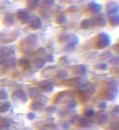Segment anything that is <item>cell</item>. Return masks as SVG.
<instances>
[{
    "label": "cell",
    "mask_w": 119,
    "mask_h": 130,
    "mask_svg": "<svg viewBox=\"0 0 119 130\" xmlns=\"http://www.w3.org/2000/svg\"><path fill=\"white\" fill-rule=\"evenodd\" d=\"M31 107L33 108V110H38V109H40V103L34 102V103H32Z\"/></svg>",
    "instance_id": "obj_2"
},
{
    "label": "cell",
    "mask_w": 119,
    "mask_h": 130,
    "mask_svg": "<svg viewBox=\"0 0 119 130\" xmlns=\"http://www.w3.org/2000/svg\"><path fill=\"white\" fill-rule=\"evenodd\" d=\"M56 109H57V108L54 107H50L48 108V111H50V112L53 113V112H55V111H56Z\"/></svg>",
    "instance_id": "obj_7"
},
{
    "label": "cell",
    "mask_w": 119,
    "mask_h": 130,
    "mask_svg": "<svg viewBox=\"0 0 119 130\" xmlns=\"http://www.w3.org/2000/svg\"><path fill=\"white\" fill-rule=\"evenodd\" d=\"M85 115H86L87 117H91L94 115V111H93V109H90V110H88V111L85 112Z\"/></svg>",
    "instance_id": "obj_5"
},
{
    "label": "cell",
    "mask_w": 119,
    "mask_h": 130,
    "mask_svg": "<svg viewBox=\"0 0 119 130\" xmlns=\"http://www.w3.org/2000/svg\"><path fill=\"white\" fill-rule=\"evenodd\" d=\"M105 106H106V104H105V103H101V104H100V106H99V107H100L101 108H103V109H105Z\"/></svg>",
    "instance_id": "obj_9"
},
{
    "label": "cell",
    "mask_w": 119,
    "mask_h": 130,
    "mask_svg": "<svg viewBox=\"0 0 119 130\" xmlns=\"http://www.w3.org/2000/svg\"><path fill=\"white\" fill-rule=\"evenodd\" d=\"M27 117L29 119V120H33V119H35V118H36V115H35L34 113H28Z\"/></svg>",
    "instance_id": "obj_6"
},
{
    "label": "cell",
    "mask_w": 119,
    "mask_h": 130,
    "mask_svg": "<svg viewBox=\"0 0 119 130\" xmlns=\"http://www.w3.org/2000/svg\"><path fill=\"white\" fill-rule=\"evenodd\" d=\"M80 124H81V126H89V122L87 121L85 118H82V119L80 120Z\"/></svg>",
    "instance_id": "obj_4"
},
{
    "label": "cell",
    "mask_w": 119,
    "mask_h": 130,
    "mask_svg": "<svg viewBox=\"0 0 119 130\" xmlns=\"http://www.w3.org/2000/svg\"><path fill=\"white\" fill-rule=\"evenodd\" d=\"M9 107H10V104L8 102L2 104V106L0 107V112H6V111H7V109H9Z\"/></svg>",
    "instance_id": "obj_1"
},
{
    "label": "cell",
    "mask_w": 119,
    "mask_h": 130,
    "mask_svg": "<svg viewBox=\"0 0 119 130\" xmlns=\"http://www.w3.org/2000/svg\"><path fill=\"white\" fill-rule=\"evenodd\" d=\"M7 95L5 90H0V99H7Z\"/></svg>",
    "instance_id": "obj_3"
},
{
    "label": "cell",
    "mask_w": 119,
    "mask_h": 130,
    "mask_svg": "<svg viewBox=\"0 0 119 130\" xmlns=\"http://www.w3.org/2000/svg\"><path fill=\"white\" fill-rule=\"evenodd\" d=\"M62 127H63L64 129H68V128H69V124H68V123H64L63 125H62Z\"/></svg>",
    "instance_id": "obj_8"
},
{
    "label": "cell",
    "mask_w": 119,
    "mask_h": 130,
    "mask_svg": "<svg viewBox=\"0 0 119 130\" xmlns=\"http://www.w3.org/2000/svg\"><path fill=\"white\" fill-rule=\"evenodd\" d=\"M2 104H3V103H1V102H0V107H1V106H2Z\"/></svg>",
    "instance_id": "obj_10"
}]
</instances>
